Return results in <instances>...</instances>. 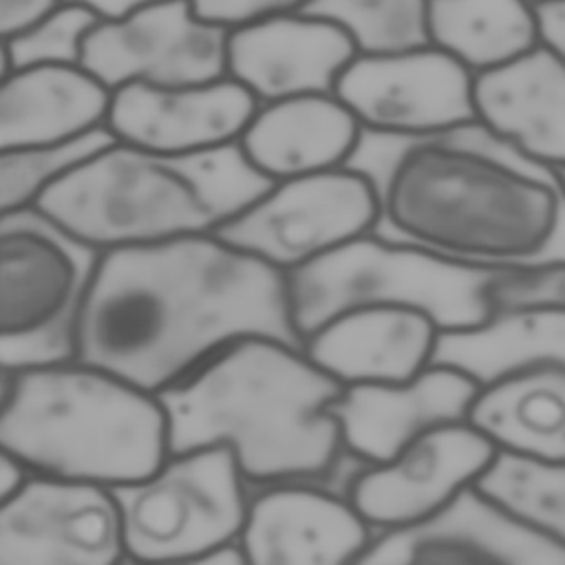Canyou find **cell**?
I'll return each mask as SVG.
<instances>
[{
    "label": "cell",
    "mask_w": 565,
    "mask_h": 565,
    "mask_svg": "<svg viewBox=\"0 0 565 565\" xmlns=\"http://www.w3.org/2000/svg\"><path fill=\"white\" fill-rule=\"evenodd\" d=\"M247 335L296 347L287 274L216 234L102 252L75 360L161 393Z\"/></svg>",
    "instance_id": "obj_1"
},
{
    "label": "cell",
    "mask_w": 565,
    "mask_h": 565,
    "mask_svg": "<svg viewBox=\"0 0 565 565\" xmlns=\"http://www.w3.org/2000/svg\"><path fill=\"white\" fill-rule=\"evenodd\" d=\"M377 190L375 234L490 267L565 260V194L556 170L479 119L422 137L362 128L344 163Z\"/></svg>",
    "instance_id": "obj_2"
},
{
    "label": "cell",
    "mask_w": 565,
    "mask_h": 565,
    "mask_svg": "<svg viewBox=\"0 0 565 565\" xmlns=\"http://www.w3.org/2000/svg\"><path fill=\"white\" fill-rule=\"evenodd\" d=\"M340 384L305 347L247 335L157 393L168 419V448L232 450L247 486L324 481L344 446L329 404Z\"/></svg>",
    "instance_id": "obj_3"
},
{
    "label": "cell",
    "mask_w": 565,
    "mask_h": 565,
    "mask_svg": "<svg viewBox=\"0 0 565 565\" xmlns=\"http://www.w3.org/2000/svg\"><path fill=\"white\" fill-rule=\"evenodd\" d=\"M274 183L238 141L203 152H159L117 139L55 183L35 210L108 252L214 234Z\"/></svg>",
    "instance_id": "obj_4"
},
{
    "label": "cell",
    "mask_w": 565,
    "mask_h": 565,
    "mask_svg": "<svg viewBox=\"0 0 565 565\" xmlns=\"http://www.w3.org/2000/svg\"><path fill=\"white\" fill-rule=\"evenodd\" d=\"M0 371V448L31 472L117 488L170 455L159 395L113 371L82 360Z\"/></svg>",
    "instance_id": "obj_5"
},
{
    "label": "cell",
    "mask_w": 565,
    "mask_h": 565,
    "mask_svg": "<svg viewBox=\"0 0 565 565\" xmlns=\"http://www.w3.org/2000/svg\"><path fill=\"white\" fill-rule=\"evenodd\" d=\"M510 269L369 232L289 271L287 285L302 340L331 316L358 305L415 307L439 331H455L477 327L494 313V287Z\"/></svg>",
    "instance_id": "obj_6"
},
{
    "label": "cell",
    "mask_w": 565,
    "mask_h": 565,
    "mask_svg": "<svg viewBox=\"0 0 565 565\" xmlns=\"http://www.w3.org/2000/svg\"><path fill=\"white\" fill-rule=\"evenodd\" d=\"M102 252L40 210L0 221V369L75 360L77 324Z\"/></svg>",
    "instance_id": "obj_7"
},
{
    "label": "cell",
    "mask_w": 565,
    "mask_h": 565,
    "mask_svg": "<svg viewBox=\"0 0 565 565\" xmlns=\"http://www.w3.org/2000/svg\"><path fill=\"white\" fill-rule=\"evenodd\" d=\"M247 488L225 446L170 452L152 475L113 488L126 558L199 563L241 539Z\"/></svg>",
    "instance_id": "obj_8"
},
{
    "label": "cell",
    "mask_w": 565,
    "mask_h": 565,
    "mask_svg": "<svg viewBox=\"0 0 565 565\" xmlns=\"http://www.w3.org/2000/svg\"><path fill=\"white\" fill-rule=\"evenodd\" d=\"M375 185L347 166L276 181L214 234L289 274L375 230Z\"/></svg>",
    "instance_id": "obj_9"
},
{
    "label": "cell",
    "mask_w": 565,
    "mask_h": 565,
    "mask_svg": "<svg viewBox=\"0 0 565 565\" xmlns=\"http://www.w3.org/2000/svg\"><path fill=\"white\" fill-rule=\"evenodd\" d=\"M333 93L375 132L422 137L477 121L475 73L435 44L358 53Z\"/></svg>",
    "instance_id": "obj_10"
},
{
    "label": "cell",
    "mask_w": 565,
    "mask_h": 565,
    "mask_svg": "<svg viewBox=\"0 0 565 565\" xmlns=\"http://www.w3.org/2000/svg\"><path fill=\"white\" fill-rule=\"evenodd\" d=\"M227 26L199 18L190 0H159L84 38L82 66L110 90L141 82L194 86L227 77Z\"/></svg>",
    "instance_id": "obj_11"
},
{
    "label": "cell",
    "mask_w": 565,
    "mask_h": 565,
    "mask_svg": "<svg viewBox=\"0 0 565 565\" xmlns=\"http://www.w3.org/2000/svg\"><path fill=\"white\" fill-rule=\"evenodd\" d=\"M497 455L499 448L470 419L439 424L391 459L360 466L344 494L375 532L406 527L475 486Z\"/></svg>",
    "instance_id": "obj_12"
},
{
    "label": "cell",
    "mask_w": 565,
    "mask_h": 565,
    "mask_svg": "<svg viewBox=\"0 0 565 565\" xmlns=\"http://www.w3.org/2000/svg\"><path fill=\"white\" fill-rule=\"evenodd\" d=\"M126 558L113 488L33 472L0 501L2 565H110Z\"/></svg>",
    "instance_id": "obj_13"
},
{
    "label": "cell",
    "mask_w": 565,
    "mask_h": 565,
    "mask_svg": "<svg viewBox=\"0 0 565 565\" xmlns=\"http://www.w3.org/2000/svg\"><path fill=\"white\" fill-rule=\"evenodd\" d=\"M358 563L565 565V543L534 527L475 483L419 523L375 532Z\"/></svg>",
    "instance_id": "obj_14"
},
{
    "label": "cell",
    "mask_w": 565,
    "mask_h": 565,
    "mask_svg": "<svg viewBox=\"0 0 565 565\" xmlns=\"http://www.w3.org/2000/svg\"><path fill=\"white\" fill-rule=\"evenodd\" d=\"M479 384L448 364L430 362L406 382L347 384L329 404L347 457L360 466L397 455L417 435L468 419Z\"/></svg>",
    "instance_id": "obj_15"
},
{
    "label": "cell",
    "mask_w": 565,
    "mask_h": 565,
    "mask_svg": "<svg viewBox=\"0 0 565 565\" xmlns=\"http://www.w3.org/2000/svg\"><path fill=\"white\" fill-rule=\"evenodd\" d=\"M373 536L344 492L287 481L249 497L241 543L258 565H335L358 563Z\"/></svg>",
    "instance_id": "obj_16"
},
{
    "label": "cell",
    "mask_w": 565,
    "mask_h": 565,
    "mask_svg": "<svg viewBox=\"0 0 565 565\" xmlns=\"http://www.w3.org/2000/svg\"><path fill=\"white\" fill-rule=\"evenodd\" d=\"M258 106V97L230 75L194 86L130 82L113 90L106 124L119 141L139 148L203 152L236 143Z\"/></svg>",
    "instance_id": "obj_17"
},
{
    "label": "cell",
    "mask_w": 565,
    "mask_h": 565,
    "mask_svg": "<svg viewBox=\"0 0 565 565\" xmlns=\"http://www.w3.org/2000/svg\"><path fill=\"white\" fill-rule=\"evenodd\" d=\"M355 55L353 40L338 24L287 11L230 31L227 75L267 104L333 93L340 73Z\"/></svg>",
    "instance_id": "obj_18"
},
{
    "label": "cell",
    "mask_w": 565,
    "mask_h": 565,
    "mask_svg": "<svg viewBox=\"0 0 565 565\" xmlns=\"http://www.w3.org/2000/svg\"><path fill=\"white\" fill-rule=\"evenodd\" d=\"M437 338V322L422 309L358 305L311 331L305 351L344 386L406 382L433 362Z\"/></svg>",
    "instance_id": "obj_19"
},
{
    "label": "cell",
    "mask_w": 565,
    "mask_h": 565,
    "mask_svg": "<svg viewBox=\"0 0 565 565\" xmlns=\"http://www.w3.org/2000/svg\"><path fill=\"white\" fill-rule=\"evenodd\" d=\"M477 119L521 154L565 168V62L543 44L475 75Z\"/></svg>",
    "instance_id": "obj_20"
},
{
    "label": "cell",
    "mask_w": 565,
    "mask_h": 565,
    "mask_svg": "<svg viewBox=\"0 0 565 565\" xmlns=\"http://www.w3.org/2000/svg\"><path fill=\"white\" fill-rule=\"evenodd\" d=\"M360 132L335 93H309L260 104L238 143L260 174L282 181L344 166Z\"/></svg>",
    "instance_id": "obj_21"
},
{
    "label": "cell",
    "mask_w": 565,
    "mask_h": 565,
    "mask_svg": "<svg viewBox=\"0 0 565 565\" xmlns=\"http://www.w3.org/2000/svg\"><path fill=\"white\" fill-rule=\"evenodd\" d=\"M113 90L82 64H38L0 77V150L53 143L106 124Z\"/></svg>",
    "instance_id": "obj_22"
},
{
    "label": "cell",
    "mask_w": 565,
    "mask_h": 565,
    "mask_svg": "<svg viewBox=\"0 0 565 565\" xmlns=\"http://www.w3.org/2000/svg\"><path fill=\"white\" fill-rule=\"evenodd\" d=\"M433 362L488 386L514 373L565 364V307L512 305L470 329L439 331Z\"/></svg>",
    "instance_id": "obj_23"
},
{
    "label": "cell",
    "mask_w": 565,
    "mask_h": 565,
    "mask_svg": "<svg viewBox=\"0 0 565 565\" xmlns=\"http://www.w3.org/2000/svg\"><path fill=\"white\" fill-rule=\"evenodd\" d=\"M468 419L508 455L565 466V364H547L481 386Z\"/></svg>",
    "instance_id": "obj_24"
},
{
    "label": "cell",
    "mask_w": 565,
    "mask_h": 565,
    "mask_svg": "<svg viewBox=\"0 0 565 565\" xmlns=\"http://www.w3.org/2000/svg\"><path fill=\"white\" fill-rule=\"evenodd\" d=\"M428 35L475 75L541 44L532 0H428Z\"/></svg>",
    "instance_id": "obj_25"
},
{
    "label": "cell",
    "mask_w": 565,
    "mask_h": 565,
    "mask_svg": "<svg viewBox=\"0 0 565 565\" xmlns=\"http://www.w3.org/2000/svg\"><path fill=\"white\" fill-rule=\"evenodd\" d=\"M115 141V132L104 124L73 139L0 150L2 214L35 207L55 183Z\"/></svg>",
    "instance_id": "obj_26"
},
{
    "label": "cell",
    "mask_w": 565,
    "mask_h": 565,
    "mask_svg": "<svg viewBox=\"0 0 565 565\" xmlns=\"http://www.w3.org/2000/svg\"><path fill=\"white\" fill-rule=\"evenodd\" d=\"M298 11L338 24L358 53H397L430 44L428 0H307Z\"/></svg>",
    "instance_id": "obj_27"
},
{
    "label": "cell",
    "mask_w": 565,
    "mask_h": 565,
    "mask_svg": "<svg viewBox=\"0 0 565 565\" xmlns=\"http://www.w3.org/2000/svg\"><path fill=\"white\" fill-rule=\"evenodd\" d=\"M477 486L508 510L565 543V466L497 455Z\"/></svg>",
    "instance_id": "obj_28"
},
{
    "label": "cell",
    "mask_w": 565,
    "mask_h": 565,
    "mask_svg": "<svg viewBox=\"0 0 565 565\" xmlns=\"http://www.w3.org/2000/svg\"><path fill=\"white\" fill-rule=\"evenodd\" d=\"M99 20L84 4H57L35 24L2 38L0 77L38 64H82L84 38Z\"/></svg>",
    "instance_id": "obj_29"
},
{
    "label": "cell",
    "mask_w": 565,
    "mask_h": 565,
    "mask_svg": "<svg viewBox=\"0 0 565 565\" xmlns=\"http://www.w3.org/2000/svg\"><path fill=\"white\" fill-rule=\"evenodd\" d=\"M512 305L565 307V260L536 267H512L494 287V307Z\"/></svg>",
    "instance_id": "obj_30"
},
{
    "label": "cell",
    "mask_w": 565,
    "mask_h": 565,
    "mask_svg": "<svg viewBox=\"0 0 565 565\" xmlns=\"http://www.w3.org/2000/svg\"><path fill=\"white\" fill-rule=\"evenodd\" d=\"M307 0H190L194 13L207 22L236 29L276 13L298 11Z\"/></svg>",
    "instance_id": "obj_31"
},
{
    "label": "cell",
    "mask_w": 565,
    "mask_h": 565,
    "mask_svg": "<svg viewBox=\"0 0 565 565\" xmlns=\"http://www.w3.org/2000/svg\"><path fill=\"white\" fill-rule=\"evenodd\" d=\"M64 0H0V33L2 38L13 35L46 13H51Z\"/></svg>",
    "instance_id": "obj_32"
},
{
    "label": "cell",
    "mask_w": 565,
    "mask_h": 565,
    "mask_svg": "<svg viewBox=\"0 0 565 565\" xmlns=\"http://www.w3.org/2000/svg\"><path fill=\"white\" fill-rule=\"evenodd\" d=\"M534 9L541 44L565 62V0H541Z\"/></svg>",
    "instance_id": "obj_33"
},
{
    "label": "cell",
    "mask_w": 565,
    "mask_h": 565,
    "mask_svg": "<svg viewBox=\"0 0 565 565\" xmlns=\"http://www.w3.org/2000/svg\"><path fill=\"white\" fill-rule=\"evenodd\" d=\"M33 472L13 455L4 452L0 455V501H7L13 497L31 477Z\"/></svg>",
    "instance_id": "obj_34"
},
{
    "label": "cell",
    "mask_w": 565,
    "mask_h": 565,
    "mask_svg": "<svg viewBox=\"0 0 565 565\" xmlns=\"http://www.w3.org/2000/svg\"><path fill=\"white\" fill-rule=\"evenodd\" d=\"M64 2L84 4L90 11H95L102 20H121L159 0H64Z\"/></svg>",
    "instance_id": "obj_35"
},
{
    "label": "cell",
    "mask_w": 565,
    "mask_h": 565,
    "mask_svg": "<svg viewBox=\"0 0 565 565\" xmlns=\"http://www.w3.org/2000/svg\"><path fill=\"white\" fill-rule=\"evenodd\" d=\"M556 170V177H558V183H561V190L565 194V168H554Z\"/></svg>",
    "instance_id": "obj_36"
},
{
    "label": "cell",
    "mask_w": 565,
    "mask_h": 565,
    "mask_svg": "<svg viewBox=\"0 0 565 565\" xmlns=\"http://www.w3.org/2000/svg\"><path fill=\"white\" fill-rule=\"evenodd\" d=\"M532 2H541V0H532Z\"/></svg>",
    "instance_id": "obj_37"
}]
</instances>
